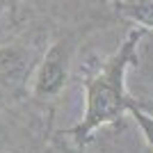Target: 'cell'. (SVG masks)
Segmentation results:
<instances>
[{"label":"cell","instance_id":"6da1fadb","mask_svg":"<svg viewBox=\"0 0 153 153\" xmlns=\"http://www.w3.org/2000/svg\"><path fill=\"white\" fill-rule=\"evenodd\" d=\"M142 34L144 30H133L126 37V41L119 46V51L103 64V69L85 82V91H87L85 117L80 123L64 130L62 135L76 140L78 144H85L89 142L94 130L119 121L128 112L130 98L126 94V71L135 62V51H137Z\"/></svg>","mask_w":153,"mask_h":153},{"label":"cell","instance_id":"7a4b0ae2","mask_svg":"<svg viewBox=\"0 0 153 153\" xmlns=\"http://www.w3.org/2000/svg\"><path fill=\"white\" fill-rule=\"evenodd\" d=\"M71 69V44L69 39H57L46 51L41 62L32 73V96L39 101H48L62 94L69 80Z\"/></svg>","mask_w":153,"mask_h":153},{"label":"cell","instance_id":"3957f363","mask_svg":"<svg viewBox=\"0 0 153 153\" xmlns=\"http://www.w3.org/2000/svg\"><path fill=\"white\" fill-rule=\"evenodd\" d=\"M32 73V55L21 46H0V87L21 89Z\"/></svg>","mask_w":153,"mask_h":153},{"label":"cell","instance_id":"277c9868","mask_svg":"<svg viewBox=\"0 0 153 153\" xmlns=\"http://www.w3.org/2000/svg\"><path fill=\"white\" fill-rule=\"evenodd\" d=\"M119 12L144 27H153V0H119Z\"/></svg>","mask_w":153,"mask_h":153},{"label":"cell","instance_id":"5b68a950","mask_svg":"<svg viewBox=\"0 0 153 153\" xmlns=\"http://www.w3.org/2000/svg\"><path fill=\"white\" fill-rule=\"evenodd\" d=\"M128 112L135 117V121L140 123L142 133H144V140H146L149 149H151V153H153V114H149L146 110H142L133 98H130V103H128Z\"/></svg>","mask_w":153,"mask_h":153},{"label":"cell","instance_id":"8992f818","mask_svg":"<svg viewBox=\"0 0 153 153\" xmlns=\"http://www.w3.org/2000/svg\"><path fill=\"white\" fill-rule=\"evenodd\" d=\"M142 110H146V112H153V105H142V103H137Z\"/></svg>","mask_w":153,"mask_h":153},{"label":"cell","instance_id":"52a82bcc","mask_svg":"<svg viewBox=\"0 0 153 153\" xmlns=\"http://www.w3.org/2000/svg\"><path fill=\"white\" fill-rule=\"evenodd\" d=\"M0 39H2V30H0Z\"/></svg>","mask_w":153,"mask_h":153},{"label":"cell","instance_id":"ba28073f","mask_svg":"<svg viewBox=\"0 0 153 153\" xmlns=\"http://www.w3.org/2000/svg\"><path fill=\"white\" fill-rule=\"evenodd\" d=\"M114 2H119V0H114Z\"/></svg>","mask_w":153,"mask_h":153}]
</instances>
